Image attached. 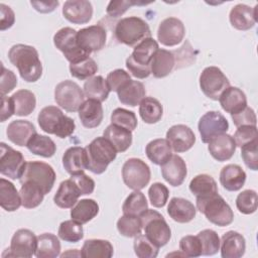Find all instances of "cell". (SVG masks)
Instances as JSON below:
<instances>
[{"label":"cell","instance_id":"obj_1","mask_svg":"<svg viewBox=\"0 0 258 258\" xmlns=\"http://www.w3.org/2000/svg\"><path fill=\"white\" fill-rule=\"evenodd\" d=\"M8 58L25 82L34 83L41 77L42 64L35 47L22 43L14 44L8 51Z\"/></svg>","mask_w":258,"mask_h":258},{"label":"cell","instance_id":"obj_2","mask_svg":"<svg viewBox=\"0 0 258 258\" xmlns=\"http://www.w3.org/2000/svg\"><path fill=\"white\" fill-rule=\"evenodd\" d=\"M40 129L48 134H53L59 138H67L76 129L75 121L66 116L62 111L55 106H46L40 110L37 116Z\"/></svg>","mask_w":258,"mask_h":258},{"label":"cell","instance_id":"obj_3","mask_svg":"<svg viewBox=\"0 0 258 258\" xmlns=\"http://www.w3.org/2000/svg\"><path fill=\"white\" fill-rule=\"evenodd\" d=\"M158 48L157 41L152 37L145 38L138 43L126 59V68L128 72L137 79L148 78L151 75V59Z\"/></svg>","mask_w":258,"mask_h":258},{"label":"cell","instance_id":"obj_4","mask_svg":"<svg viewBox=\"0 0 258 258\" xmlns=\"http://www.w3.org/2000/svg\"><path fill=\"white\" fill-rule=\"evenodd\" d=\"M85 148L87 151V169L95 174L103 173L117 156V150L104 136L95 138Z\"/></svg>","mask_w":258,"mask_h":258},{"label":"cell","instance_id":"obj_5","mask_svg":"<svg viewBox=\"0 0 258 258\" xmlns=\"http://www.w3.org/2000/svg\"><path fill=\"white\" fill-rule=\"evenodd\" d=\"M196 204L197 209L205 215L207 220L219 227L229 226L234 221V213L231 207L219 194L198 198Z\"/></svg>","mask_w":258,"mask_h":258},{"label":"cell","instance_id":"obj_6","mask_svg":"<svg viewBox=\"0 0 258 258\" xmlns=\"http://www.w3.org/2000/svg\"><path fill=\"white\" fill-rule=\"evenodd\" d=\"M115 37L119 42L135 47L145 38L151 37V31L145 20L137 16H129L117 22Z\"/></svg>","mask_w":258,"mask_h":258},{"label":"cell","instance_id":"obj_7","mask_svg":"<svg viewBox=\"0 0 258 258\" xmlns=\"http://www.w3.org/2000/svg\"><path fill=\"white\" fill-rule=\"evenodd\" d=\"M145 235L159 248L165 246L171 238V230L163 216L155 210H146L140 216Z\"/></svg>","mask_w":258,"mask_h":258},{"label":"cell","instance_id":"obj_8","mask_svg":"<svg viewBox=\"0 0 258 258\" xmlns=\"http://www.w3.org/2000/svg\"><path fill=\"white\" fill-rule=\"evenodd\" d=\"M77 30L72 27H62L53 35L55 47L62 52L70 63H77L90 57L88 51L83 49L77 40Z\"/></svg>","mask_w":258,"mask_h":258},{"label":"cell","instance_id":"obj_9","mask_svg":"<svg viewBox=\"0 0 258 258\" xmlns=\"http://www.w3.org/2000/svg\"><path fill=\"white\" fill-rule=\"evenodd\" d=\"M151 171L147 163L140 158H129L122 166L124 183L133 190H141L150 181Z\"/></svg>","mask_w":258,"mask_h":258},{"label":"cell","instance_id":"obj_10","mask_svg":"<svg viewBox=\"0 0 258 258\" xmlns=\"http://www.w3.org/2000/svg\"><path fill=\"white\" fill-rule=\"evenodd\" d=\"M55 172L51 165L42 161H27L23 175L20 177V183L32 181L39 185L44 195L48 194L55 181Z\"/></svg>","mask_w":258,"mask_h":258},{"label":"cell","instance_id":"obj_11","mask_svg":"<svg viewBox=\"0 0 258 258\" xmlns=\"http://www.w3.org/2000/svg\"><path fill=\"white\" fill-rule=\"evenodd\" d=\"M54 100L67 112H76L84 103L85 94L77 83L66 80L56 85L54 89Z\"/></svg>","mask_w":258,"mask_h":258},{"label":"cell","instance_id":"obj_12","mask_svg":"<svg viewBox=\"0 0 258 258\" xmlns=\"http://www.w3.org/2000/svg\"><path fill=\"white\" fill-rule=\"evenodd\" d=\"M200 87L206 97L217 101L230 87V81L218 67H207L200 76Z\"/></svg>","mask_w":258,"mask_h":258},{"label":"cell","instance_id":"obj_13","mask_svg":"<svg viewBox=\"0 0 258 258\" xmlns=\"http://www.w3.org/2000/svg\"><path fill=\"white\" fill-rule=\"evenodd\" d=\"M26 161L22 153L4 142L0 143V173L11 179H20L23 175Z\"/></svg>","mask_w":258,"mask_h":258},{"label":"cell","instance_id":"obj_14","mask_svg":"<svg viewBox=\"0 0 258 258\" xmlns=\"http://www.w3.org/2000/svg\"><path fill=\"white\" fill-rule=\"evenodd\" d=\"M37 237L28 229L17 230L10 242V247L2 254V257H24L30 258L35 255Z\"/></svg>","mask_w":258,"mask_h":258},{"label":"cell","instance_id":"obj_15","mask_svg":"<svg viewBox=\"0 0 258 258\" xmlns=\"http://www.w3.org/2000/svg\"><path fill=\"white\" fill-rule=\"evenodd\" d=\"M201 139L204 143H209L214 137L226 133L229 129V123L226 117L217 111L205 113L198 124Z\"/></svg>","mask_w":258,"mask_h":258},{"label":"cell","instance_id":"obj_16","mask_svg":"<svg viewBox=\"0 0 258 258\" xmlns=\"http://www.w3.org/2000/svg\"><path fill=\"white\" fill-rule=\"evenodd\" d=\"M185 34V28L181 20L175 17L163 19L157 29V39L165 46H174L181 42Z\"/></svg>","mask_w":258,"mask_h":258},{"label":"cell","instance_id":"obj_17","mask_svg":"<svg viewBox=\"0 0 258 258\" xmlns=\"http://www.w3.org/2000/svg\"><path fill=\"white\" fill-rule=\"evenodd\" d=\"M107 39L106 29L102 25H91L77 32V40L80 46L89 53L101 50Z\"/></svg>","mask_w":258,"mask_h":258},{"label":"cell","instance_id":"obj_18","mask_svg":"<svg viewBox=\"0 0 258 258\" xmlns=\"http://www.w3.org/2000/svg\"><path fill=\"white\" fill-rule=\"evenodd\" d=\"M166 140L169 142L174 152L181 153L189 150L194 146L196 135L188 126L177 124L171 126L167 130Z\"/></svg>","mask_w":258,"mask_h":258},{"label":"cell","instance_id":"obj_19","mask_svg":"<svg viewBox=\"0 0 258 258\" xmlns=\"http://www.w3.org/2000/svg\"><path fill=\"white\" fill-rule=\"evenodd\" d=\"M63 17L74 24L88 23L93 16V6L87 0H68L62 6Z\"/></svg>","mask_w":258,"mask_h":258},{"label":"cell","instance_id":"obj_20","mask_svg":"<svg viewBox=\"0 0 258 258\" xmlns=\"http://www.w3.org/2000/svg\"><path fill=\"white\" fill-rule=\"evenodd\" d=\"M162 177L172 186H179L184 181L187 168L185 161L177 154H172L171 157L160 165Z\"/></svg>","mask_w":258,"mask_h":258},{"label":"cell","instance_id":"obj_21","mask_svg":"<svg viewBox=\"0 0 258 258\" xmlns=\"http://www.w3.org/2000/svg\"><path fill=\"white\" fill-rule=\"evenodd\" d=\"M258 4L251 8L246 4L235 5L229 14L231 25L238 30H249L257 22Z\"/></svg>","mask_w":258,"mask_h":258},{"label":"cell","instance_id":"obj_22","mask_svg":"<svg viewBox=\"0 0 258 258\" xmlns=\"http://www.w3.org/2000/svg\"><path fill=\"white\" fill-rule=\"evenodd\" d=\"M208 144V150L210 154L214 159L220 162L231 159L237 147L233 136L227 133H223L214 137L209 141Z\"/></svg>","mask_w":258,"mask_h":258},{"label":"cell","instance_id":"obj_23","mask_svg":"<svg viewBox=\"0 0 258 258\" xmlns=\"http://www.w3.org/2000/svg\"><path fill=\"white\" fill-rule=\"evenodd\" d=\"M220 250L223 258L242 257L246 250V241L244 236L236 231H228L222 236Z\"/></svg>","mask_w":258,"mask_h":258},{"label":"cell","instance_id":"obj_24","mask_svg":"<svg viewBox=\"0 0 258 258\" xmlns=\"http://www.w3.org/2000/svg\"><path fill=\"white\" fill-rule=\"evenodd\" d=\"M36 133L34 125L26 120H14L8 124L6 130L8 139L18 146H27L29 140Z\"/></svg>","mask_w":258,"mask_h":258},{"label":"cell","instance_id":"obj_25","mask_svg":"<svg viewBox=\"0 0 258 258\" xmlns=\"http://www.w3.org/2000/svg\"><path fill=\"white\" fill-rule=\"evenodd\" d=\"M79 118L84 127L92 129L98 127L104 117L101 102L94 99H87L78 110Z\"/></svg>","mask_w":258,"mask_h":258},{"label":"cell","instance_id":"obj_26","mask_svg":"<svg viewBox=\"0 0 258 258\" xmlns=\"http://www.w3.org/2000/svg\"><path fill=\"white\" fill-rule=\"evenodd\" d=\"M219 102L222 109L230 115L239 113L247 107L246 95L237 87H228L219 97Z\"/></svg>","mask_w":258,"mask_h":258},{"label":"cell","instance_id":"obj_27","mask_svg":"<svg viewBox=\"0 0 258 258\" xmlns=\"http://www.w3.org/2000/svg\"><path fill=\"white\" fill-rule=\"evenodd\" d=\"M62 165L71 175L79 174L87 169V151L81 146L68 148L62 155Z\"/></svg>","mask_w":258,"mask_h":258},{"label":"cell","instance_id":"obj_28","mask_svg":"<svg viewBox=\"0 0 258 258\" xmlns=\"http://www.w3.org/2000/svg\"><path fill=\"white\" fill-rule=\"evenodd\" d=\"M167 214L177 223H188L195 219L197 209L191 202L182 198H172L167 207Z\"/></svg>","mask_w":258,"mask_h":258},{"label":"cell","instance_id":"obj_29","mask_svg":"<svg viewBox=\"0 0 258 258\" xmlns=\"http://www.w3.org/2000/svg\"><path fill=\"white\" fill-rule=\"evenodd\" d=\"M246 181V172L238 164H227L220 171V183L229 191H237Z\"/></svg>","mask_w":258,"mask_h":258},{"label":"cell","instance_id":"obj_30","mask_svg":"<svg viewBox=\"0 0 258 258\" xmlns=\"http://www.w3.org/2000/svg\"><path fill=\"white\" fill-rule=\"evenodd\" d=\"M175 66V55L172 51L158 48L154 53L151 63L150 71L154 78L161 79L167 77Z\"/></svg>","mask_w":258,"mask_h":258},{"label":"cell","instance_id":"obj_31","mask_svg":"<svg viewBox=\"0 0 258 258\" xmlns=\"http://www.w3.org/2000/svg\"><path fill=\"white\" fill-rule=\"evenodd\" d=\"M82 194L77 184L69 178L60 182L53 197V202L61 209H71L77 204Z\"/></svg>","mask_w":258,"mask_h":258},{"label":"cell","instance_id":"obj_32","mask_svg":"<svg viewBox=\"0 0 258 258\" xmlns=\"http://www.w3.org/2000/svg\"><path fill=\"white\" fill-rule=\"evenodd\" d=\"M119 101L127 106L135 107L140 104V102L145 98V88L144 85L135 80H130L124 84L117 92Z\"/></svg>","mask_w":258,"mask_h":258},{"label":"cell","instance_id":"obj_33","mask_svg":"<svg viewBox=\"0 0 258 258\" xmlns=\"http://www.w3.org/2000/svg\"><path fill=\"white\" fill-rule=\"evenodd\" d=\"M103 136L110 141L117 152L126 151L132 144V132L123 127L110 124L104 130Z\"/></svg>","mask_w":258,"mask_h":258},{"label":"cell","instance_id":"obj_34","mask_svg":"<svg viewBox=\"0 0 258 258\" xmlns=\"http://www.w3.org/2000/svg\"><path fill=\"white\" fill-rule=\"evenodd\" d=\"M114 254L112 244L108 240H86L81 249V255L85 258H111Z\"/></svg>","mask_w":258,"mask_h":258},{"label":"cell","instance_id":"obj_35","mask_svg":"<svg viewBox=\"0 0 258 258\" xmlns=\"http://www.w3.org/2000/svg\"><path fill=\"white\" fill-rule=\"evenodd\" d=\"M145 153L152 163L162 165L171 157L172 148L166 139L158 138L150 141L146 145Z\"/></svg>","mask_w":258,"mask_h":258},{"label":"cell","instance_id":"obj_36","mask_svg":"<svg viewBox=\"0 0 258 258\" xmlns=\"http://www.w3.org/2000/svg\"><path fill=\"white\" fill-rule=\"evenodd\" d=\"M0 206L7 212H14L22 206L20 194L15 185L5 178H0Z\"/></svg>","mask_w":258,"mask_h":258},{"label":"cell","instance_id":"obj_37","mask_svg":"<svg viewBox=\"0 0 258 258\" xmlns=\"http://www.w3.org/2000/svg\"><path fill=\"white\" fill-rule=\"evenodd\" d=\"M60 255V242L51 233H43L37 236L35 256L37 258H56Z\"/></svg>","mask_w":258,"mask_h":258},{"label":"cell","instance_id":"obj_38","mask_svg":"<svg viewBox=\"0 0 258 258\" xmlns=\"http://www.w3.org/2000/svg\"><path fill=\"white\" fill-rule=\"evenodd\" d=\"M99 213V205L93 199H83L78 201L71 210V218L80 223L86 224L93 220Z\"/></svg>","mask_w":258,"mask_h":258},{"label":"cell","instance_id":"obj_39","mask_svg":"<svg viewBox=\"0 0 258 258\" xmlns=\"http://www.w3.org/2000/svg\"><path fill=\"white\" fill-rule=\"evenodd\" d=\"M85 97L87 99H94L99 102H104L111 92L107 81L102 76H94L88 79L83 87Z\"/></svg>","mask_w":258,"mask_h":258},{"label":"cell","instance_id":"obj_40","mask_svg":"<svg viewBox=\"0 0 258 258\" xmlns=\"http://www.w3.org/2000/svg\"><path fill=\"white\" fill-rule=\"evenodd\" d=\"M189 190L198 198H206L218 194V185L216 180L209 174L202 173L195 176L189 182Z\"/></svg>","mask_w":258,"mask_h":258},{"label":"cell","instance_id":"obj_41","mask_svg":"<svg viewBox=\"0 0 258 258\" xmlns=\"http://www.w3.org/2000/svg\"><path fill=\"white\" fill-rule=\"evenodd\" d=\"M11 98L14 103V115L16 116H28L36 107L35 95L29 90H18L11 96Z\"/></svg>","mask_w":258,"mask_h":258},{"label":"cell","instance_id":"obj_42","mask_svg":"<svg viewBox=\"0 0 258 258\" xmlns=\"http://www.w3.org/2000/svg\"><path fill=\"white\" fill-rule=\"evenodd\" d=\"M19 194L22 206L26 209H34L38 207L45 196L42 188L32 181L22 182Z\"/></svg>","mask_w":258,"mask_h":258},{"label":"cell","instance_id":"obj_43","mask_svg":"<svg viewBox=\"0 0 258 258\" xmlns=\"http://www.w3.org/2000/svg\"><path fill=\"white\" fill-rule=\"evenodd\" d=\"M163 114L161 103L153 97H145L139 104V115L147 124L157 123Z\"/></svg>","mask_w":258,"mask_h":258},{"label":"cell","instance_id":"obj_44","mask_svg":"<svg viewBox=\"0 0 258 258\" xmlns=\"http://www.w3.org/2000/svg\"><path fill=\"white\" fill-rule=\"evenodd\" d=\"M26 147L31 153L45 158L53 156L56 151V145L50 137L37 133L29 140Z\"/></svg>","mask_w":258,"mask_h":258},{"label":"cell","instance_id":"obj_45","mask_svg":"<svg viewBox=\"0 0 258 258\" xmlns=\"http://www.w3.org/2000/svg\"><path fill=\"white\" fill-rule=\"evenodd\" d=\"M146 210H148V203L144 194L140 190L131 192L122 205V212L124 215L140 217Z\"/></svg>","mask_w":258,"mask_h":258},{"label":"cell","instance_id":"obj_46","mask_svg":"<svg viewBox=\"0 0 258 258\" xmlns=\"http://www.w3.org/2000/svg\"><path fill=\"white\" fill-rule=\"evenodd\" d=\"M118 232L128 238H135L142 231V224L140 217L133 215H124L117 221Z\"/></svg>","mask_w":258,"mask_h":258},{"label":"cell","instance_id":"obj_47","mask_svg":"<svg viewBox=\"0 0 258 258\" xmlns=\"http://www.w3.org/2000/svg\"><path fill=\"white\" fill-rule=\"evenodd\" d=\"M58 237L69 243H77L84 238V230L82 224L72 220L60 223L57 231Z\"/></svg>","mask_w":258,"mask_h":258},{"label":"cell","instance_id":"obj_48","mask_svg":"<svg viewBox=\"0 0 258 258\" xmlns=\"http://www.w3.org/2000/svg\"><path fill=\"white\" fill-rule=\"evenodd\" d=\"M202 244V255L212 256L220 250V237L216 231L205 229L197 235Z\"/></svg>","mask_w":258,"mask_h":258},{"label":"cell","instance_id":"obj_49","mask_svg":"<svg viewBox=\"0 0 258 258\" xmlns=\"http://www.w3.org/2000/svg\"><path fill=\"white\" fill-rule=\"evenodd\" d=\"M134 252L139 258H155L158 255L159 247L156 246L145 234H139L133 242Z\"/></svg>","mask_w":258,"mask_h":258},{"label":"cell","instance_id":"obj_50","mask_svg":"<svg viewBox=\"0 0 258 258\" xmlns=\"http://www.w3.org/2000/svg\"><path fill=\"white\" fill-rule=\"evenodd\" d=\"M97 72H98V64L91 57L83 61L70 64V73L72 77L81 81L88 80L94 77Z\"/></svg>","mask_w":258,"mask_h":258},{"label":"cell","instance_id":"obj_51","mask_svg":"<svg viewBox=\"0 0 258 258\" xmlns=\"http://www.w3.org/2000/svg\"><path fill=\"white\" fill-rule=\"evenodd\" d=\"M111 124L134 131L137 127V117L133 111L116 108L111 114Z\"/></svg>","mask_w":258,"mask_h":258},{"label":"cell","instance_id":"obj_52","mask_svg":"<svg viewBox=\"0 0 258 258\" xmlns=\"http://www.w3.org/2000/svg\"><path fill=\"white\" fill-rule=\"evenodd\" d=\"M257 192L253 189H245L241 191L236 199V207L238 211L244 215H250L257 210Z\"/></svg>","mask_w":258,"mask_h":258},{"label":"cell","instance_id":"obj_53","mask_svg":"<svg viewBox=\"0 0 258 258\" xmlns=\"http://www.w3.org/2000/svg\"><path fill=\"white\" fill-rule=\"evenodd\" d=\"M148 197L151 205L155 208H162L167 203L169 190L166 185L161 182H154L148 189Z\"/></svg>","mask_w":258,"mask_h":258},{"label":"cell","instance_id":"obj_54","mask_svg":"<svg viewBox=\"0 0 258 258\" xmlns=\"http://www.w3.org/2000/svg\"><path fill=\"white\" fill-rule=\"evenodd\" d=\"M179 250L185 257H200L202 256V244L198 236L187 235L180 239Z\"/></svg>","mask_w":258,"mask_h":258},{"label":"cell","instance_id":"obj_55","mask_svg":"<svg viewBox=\"0 0 258 258\" xmlns=\"http://www.w3.org/2000/svg\"><path fill=\"white\" fill-rule=\"evenodd\" d=\"M241 148V156L246 166L252 170L258 169V140L243 145Z\"/></svg>","mask_w":258,"mask_h":258},{"label":"cell","instance_id":"obj_56","mask_svg":"<svg viewBox=\"0 0 258 258\" xmlns=\"http://www.w3.org/2000/svg\"><path fill=\"white\" fill-rule=\"evenodd\" d=\"M236 146L242 147L243 145L250 143L252 141L258 140V133L256 126H240L237 128L233 137Z\"/></svg>","mask_w":258,"mask_h":258},{"label":"cell","instance_id":"obj_57","mask_svg":"<svg viewBox=\"0 0 258 258\" xmlns=\"http://www.w3.org/2000/svg\"><path fill=\"white\" fill-rule=\"evenodd\" d=\"M149 3L146 2H139V1H134V0H117V1H110L107 8L106 12L110 17L116 18L121 15H123L131 6L134 5H146Z\"/></svg>","mask_w":258,"mask_h":258},{"label":"cell","instance_id":"obj_58","mask_svg":"<svg viewBox=\"0 0 258 258\" xmlns=\"http://www.w3.org/2000/svg\"><path fill=\"white\" fill-rule=\"evenodd\" d=\"M130 80L131 78L129 73L122 69H117L110 72L106 79L110 91L113 92H117L124 84H126Z\"/></svg>","mask_w":258,"mask_h":258},{"label":"cell","instance_id":"obj_59","mask_svg":"<svg viewBox=\"0 0 258 258\" xmlns=\"http://www.w3.org/2000/svg\"><path fill=\"white\" fill-rule=\"evenodd\" d=\"M231 117L237 128L240 126H246V125L256 126V123H257V117H256L255 111L248 106L245 107L239 113L231 115Z\"/></svg>","mask_w":258,"mask_h":258},{"label":"cell","instance_id":"obj_60","mask_svg":"<svg viewBox=\"0 0 258 258\" xmlns=\"http://www.w3.org/2000/svg\"><path fill=\"white\" fill-rule=\"evenodd\" d=\"M70 178L77 184L82 196L91 195L95 189V181L84 172L72 175Z\"/></svg>","mask_w":258,"mask_h":258},{"label":"cell","instance_id":"obj_61","mask_svg":"<svg viewBox=\"0 0 258 258\" xmlns=\"http://www.w3.org/2000/svg\"><path fill=\"white\" fill-rule=\"evenodd\" d=\"M2 72H1V96H4L8 93H10L17 85V78L15 74L10 71L5 69V67L2 64Z\"/></svg>","mask_w":258,"mask_h":258},{"label":"cell","instance_id":"obj_62","mask_svg":"<svg viewBox=\"0 0 258 258\" xmlns=\"http://www.w3.org/2000/svg\"><path fill=\"white\" fill-rule=\"evenodd\" d=\"M0 15H1L0 16V29L2 31H4V30L12 27V25L15 22V14H14L13 10L9 6L1 3L0 4Z\"/></svg>","mask_w":258,"mask_h":258},{"label":"cell","instance_id":"obj_63","mask_svg":"<svg viewBox=\"0 0 258 258\" xmlns=\"http://www.w3.org/2000/svg\"><path fill=\"white\" fill-rule=\"evenodd\" d=\"M15 109H14V103L11 97H6V95L2 96V107L0 112V121L5 122L7 119H9L12 115H14Z\"/></svg>","mask_w":258,"mask_h":258},{"label":"cell","instance_id":"obj_64","mask_svg":"<svg viewBox=\"0 0 258 258\" xmlns=\"http://www.w3.org/2000/svg\"><path fill=\"white\" fill-rule=\"evenodd\" d=\"M31 6L40 13H50L59 4L58 1H30Z\"/></svg>","mask_w":258,"mask_h":258}]
</instances>
